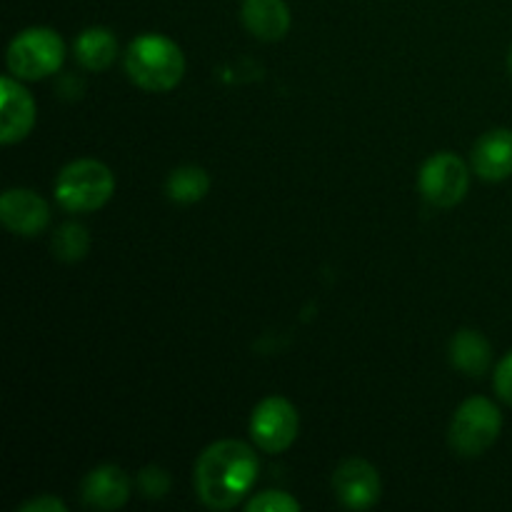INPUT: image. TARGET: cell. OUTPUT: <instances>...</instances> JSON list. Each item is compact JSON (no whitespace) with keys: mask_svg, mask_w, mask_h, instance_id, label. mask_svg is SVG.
Wrapping results in <instances>:
<instances>
[{"mask_svg":"<svg viewBox=\"0 0 512 512\" xmlns=\"http://www.w3.org/2000/svg\"><path fill=\"white\" fill-rule=\"evenodd\" d=\"M258 478V455L240 440H220L195 463V493L210 510H230Z\"/></svg>","mask_w":512,"mask_h":512,"instance_id":"6da1fadb","label":"cell"},{"mask_svg":"<svg viewBox=\"0 0 512 512\" xmlns=\"http://www.w3.org/2000/svg\"><path fill=\"white\" fill-rule=\"evenodd\" d=\"M125 70L138 88L148 93H165L183 80L185 55L165 35H140L125 53Z\"/></svg>","mask_w":512,"mask_h":512,"instance_id":"7a4b0ae2","label":"cell"},{"mask_svg":"<svg viewBox=\"0 0 512 512\" xmlns=\"http://www.w3.org/2000/svg\"><path fill=\"white\" fill-rule=\"evenodd\" d=\"M115 190V178L100 160H75L55 180V200L68 213H93L103 208Z\"/></svg>","mask_w":512,"mask_h":512,"instance_id":"3957f363","label":"cell"},{"mask_svg":"<svg viewBox=\"0 0 512 512\" xmlns=\"http://www.w3.org/2000/svg\"><path fill=\"white\" fill-rule=\"evenodd\" d=\"M503 430V415L488 398H470L455 410L450 423V448L463 458H478L495 445Z\"/></svg>","mask_w":512,"mask_h":512,"instance_id":"277c9868","label":"cell"},{"mask_svg":"<svg viewBox=\"0 0 512 512\" xmlns=\"http://www.w3.org/2000/svg\"><path fill=\"white\" fill-rule=\"evenodd\" d=\"M65 45L50 28H28L8 45V68L20 80H40L63 65Z\"/></svg>","mask_w":512,"mask_h":512,"instance_id":"5b68a950","label":"cell"},{"mask_svg":"<svg viewBox=\"0 0 512 512\" xmlns=\"http://www.w3.org/2000/svg\"><path fill=\"white\" fill-rule=\"evenodd\" d=\"M470 185L468 168L455 153H438L420 170V193L435 208H453L465 198Z\"/></svg>","mask_w":512,"mask_h":512,"instance_id":"8992f818","label":"cell"},{"mask_svg":"<svg viewBox=\"0 0 512 512\" xmlns=\"http://www.w3.org/2000/svg\"><path fill=\"white\" fill-rule=\"evenodd\" d=\"M300 418L298 410L293 408V403H288L285 398H268L253 410V418H250V435H253L255 445L265 453H283L298 438Z\"/></svg>","mask_w":512,"mask_h":512,"instance_id":"52a82bcc","label":"cell"},{"mask_svg":"<svg viewBox=\"0 0 512 512\" xmlns=\"http://www.w3.org/2000/svg\"><path fill=\"white\" fill-rule=\"evenodd\" d=\"M333 488L340 503L350 510L373 508L380 498V475L368 460L350 458L335 470Z\"/></svg>","mask_w":512,"mask_h":512,"instance_id":"ba28073f","label":"cell"},{"mask_svg":"<svg viewBox=\"0 0 512 512\" xmlns=\"http://www.w3.org/2000/svg\"><path fill=\"white\" fill-rule=\"evenodd\" d=\"M0 220L10 233L33 238L50 223V208L33 190L13 188L0 198Z\"/></svg>","mask_w":512,"mask_h":512,"instance_id":"9c48e42d","label":"cell"},{"mask_svg":"<svg viewBox=\"0 0 512 512\" xmlns=\"http://www.w3.org/2000/svg\"><path fill=\"white\" fill-rule=\"evenodd\" d=\"M0 98H3V113H0V143H20L35 125V100L28 90L13 78L0 80Z\"/></svg>","mask_w":512,"mask_h":512,"instance_id":"30bf717a","label":"cell"},{"mask_svg":"<svg viewBox=\"0 0 512 512\" xmlns=\"http://www.w3.org/2000/svg\"><path fill=\"white\" fill-rule=\"evenodd\" d=\"M473 170L483 180L498 183L512 175V130L498 128L485 133L473 148Z\"/></svg>","mask_w":512,"mask_h":512,"instance_id":"8fae6325","label":"cell"},{"mask_svg":"<svg viewBox=\"0 0 512 512\" xmlns=\"http://www.w3.org/2000/svg\"><path fill=\"white\" fill-rule=\"evenodd\" d=\"M130 480L115 465H100L90 470L83 480V500L90 508L118 510L128 503Z\"/></svg>","mask_w":512,"mask_h":512,"instance_id":"7c38bea8","label":"cell"},{"mask_svg":"<svg viewBox=\"0 0 512 512\" xmlns=\"http://www.w3.org/2000/svg\"><path fill=\"white\" fill-rule=\"evenodd\" d=\"M243 23L265 43L285 38L290 30V10L285 0H243Z\"/></svg>","mask_w":512,"mask_h":512,"instance_id":"4fadbf2b","label":"cell"},{"mask_svg":"<svg viewBox=\"0 0 512 512\" xmlns=\"http://www.w3.org/2000/svg\"><path fill=\"white\" fill-rule=\"evenodd\" d=\"M450 360H453V365L460 373L478 378V375H483L490 368L493 348H490V343L478 330L463 328L450 340Z\"/></svg>","mask_w":512,"mask_h":512,"instance_id":"5bb4252c","label":"cell"},{"mask_svg":"<svg viewBox=\"0 0 512 512\" xmlns=\"http://www.w3.org/2000/svg\"><path fill=\"white\" fill-rule=\"evenodd\" d=\"M75 58L88 70H105L118 58V40L108 28H88L75 40Z\"/></svg>","mask_w":512,"mask_h":512,"instance_id":"9a60e30c","label":"cell"},{"mask_svg":"<svg viewBox=\"0 0 512 512\" xmlns=\"http://www.w3.org/2000/svg\"><path fill=\"white\" fill-rule=\"evenodd\" d=\"M165 190H168V198L175 200V203H198V200H203L205 195H208L210 178L203 168L183 165V168H175L173 173L168 175Z\"/></svg>","mask_w":512,"mask_h":512,"instance_id":"2e32d148","label":"cell"},{"mask_svg":"<svg viewBox=\"0 0 512 512\" xmlns=\"http://www.w3.org/2000/svg\"><path fill=\"white\" fill-rule=\"evenodd\" d=\"M90 250V235L83 225L65 223L55 230L53 235V253L63 263H75L83 260Z\"/></svg>","mask_w":512,"mask_h":512,"instance_id":"e0dca14e","label":"cell"},{"mask_svg":"<svg viewBox=\"0 0 512 512\" xmlns=\"http://www.w3.org/2000/svg\"><path fill=\"white\" fill-rule=\"evenodd\" d=\"M250 512H298L300 503L288 493H280V490H265V493L255 495L248 505Z\"/></svg>","mask_w":512,"mask_h":512,"instance_id":"ac0fdd59","label":"cell"},{"mask_svg":"<svg viewBox=\"0 0 512 512\" xmlns=\"http://www.w3.org/2000/svg\"><path fill=\"white\" fill-rule=\"evenodd\" d=\"M138 485H140V490H143L145 498H150V500L165 498L170 490V475L165 473L163 468H155V465H150V468L140 470Z\"/></svg>","mask_w":512,"mask_h":512,"instance_id":"d6986e66","label":"cell"},{"mask_svg":"<svg viewBox=\"0 0 512 512\" xmlns=\"http://www.w3.org/2000/svg\"><path fill=\"white\" fill-rule=\"evenodd\" d=\"M495 393L505 400V403L512 405V353L505 355L500 360V365L495 368Z\"/></svg>","mask_w":512,"mask_h":512,"instance_id":"ffe728a7","label":"cell"},{"mask_svg":"<svg viewBox=\"0 0 512 512\" xmlns=\"http://www.w3.org/2000/svg\"><path fill=\"white\" fill-rule=\"evenodd\" d=\"M20 512H65L68 505L60 498H53V495H43V498H33L30 503L20 505Z\"/></svg>","mask_w":512,"mask_h":512,"instance_id":"44dd1931","label":"cell"},{"mask_svg":"<svg viewBox=\"0 0 512 512\" xmlns=\"http://www.w3.org/2000/svg\"><path fill=\"white\" fill-rule=\"evenodd\" d=\"M508 65H510V73H512V45H510V55H508Z\"/></svg>","mask_w":512,"mask_h":512,"instance_id":"7402d4cb","label":"cell"}]
</instances>
